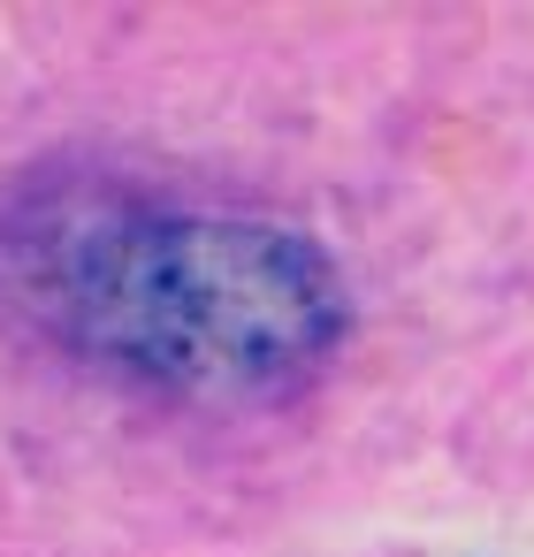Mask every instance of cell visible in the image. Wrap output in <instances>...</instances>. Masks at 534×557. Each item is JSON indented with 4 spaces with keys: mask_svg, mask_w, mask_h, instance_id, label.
<instances>
[{
    "mask_svg": "<svg viewBox=\"0 0 534 557\" xmlns=\"http://www.w3.org/2000/svg\"><path fill=\"white\" fill-rule=\"evenodd\" d=\"M0 283L54 344L153 397L252 412L313 389L351 336L321 237L275 214L47 207L0 230Z\"/></svg>",
    "mask_w": 534,
    "mask_h": 557,
    "instance_id": "1",
    "label": "cell"
}]
</instances>
